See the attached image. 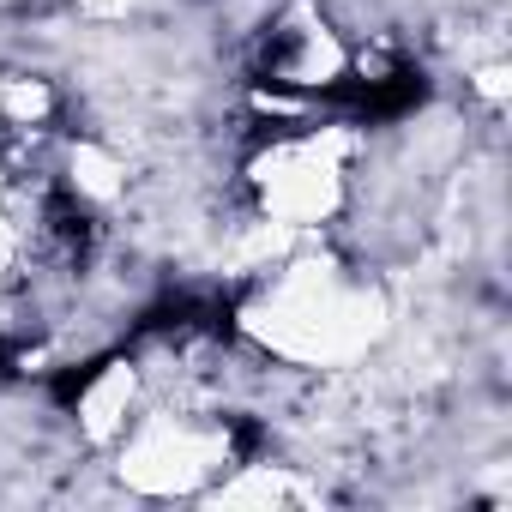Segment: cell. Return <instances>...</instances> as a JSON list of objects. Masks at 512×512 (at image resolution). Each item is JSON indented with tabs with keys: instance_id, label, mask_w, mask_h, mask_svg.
I'll use <instances>...</instances> for the list:
<instances>
[{
	"instance_id": "6da1fadb",
	"label": "cell",
	"mask_w": 512,
	"mask_h": 512,
	"mask_svg": "<svg viewBox=\"0 0 512 512\" xmlns=\"http://www.w3.org/2000/svg\"><path fill=\"white\" fill-rule=\"evenodd\" d=\"M386 296L338 260H296L260 296V338L290 362H338L374 344Z\"/></svg>"
},
{
	"instance_id": "7a4b0ae2",
	"label": "cell",
	"mask_w": 512,
	"mask_h": 512,
	"mask_svg": "<svg viewBox=\"0 0 512 512\" xmlns=\"http://www.w3.org/2000/svg\"><path fill=\"white\" fill-rule=\"evenodd\" d=\"M350 193V139L332 127H302L253 157V199L278 229H320Z\"/></svg>"
},
{
	"instance_id": "3957f363",
	"label": "cell",
	"mask_w": 512,
	"mask_h": 512,
	"mask_svg": "<svg viewBox=\"0 0 512 512\" xmlns=\"http://www.w3.org/2000/svg\"><path fill=\"white\" fill-rule=\"evenodd\" d=\"M223 458H229L223 428L193 410H151L139 428L121 434V476L145 494H187L205 476H217Z\"/></svg>"
},
{
	"instance_id": "277c9868",
	"label": "cell",
	"mask_w": 512,
	"mask_h": 512,
	"mask_svg": "<svg viewBox=\"0 0 512 512\" xmlns=\"http://www.w3.org/2000/svg\"><path fill=\"white\" fill-rule=\"evenodd\" d=\"M344 73H350V43L314 0H290V7L266 25L260 79H272L284 91H332Z\"/></svg>"
},
{
	"instance_id": "5b68a950",
	"label": "cell",
	"mask_w": 512,
	"mask_h": 512,
	"mask_svg": "<svg viewBox=\"0 0 512 512\" xmlns=\"http://www.w3.org/2000/svg\"><path fill=\"white\" fill-rule=\"evenodd\" d=\"M79 7H85L91 19H127V13L139 7V0H79Z\"/></svg>"
}]
</instances>
